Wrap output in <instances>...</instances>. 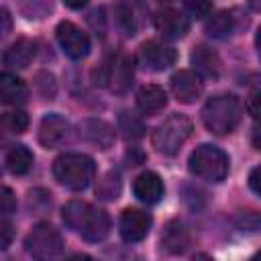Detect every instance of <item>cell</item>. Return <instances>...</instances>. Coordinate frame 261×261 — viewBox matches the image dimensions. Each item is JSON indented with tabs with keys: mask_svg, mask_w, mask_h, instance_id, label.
I'll return each instance as SVG.
<instances>
[{
	"mask_svg": "<svg viewBox=\"0 0 261 261\" xmlns=\"http://www.w3.org/2000/svg\"><path fill=\"white\" fill-rule=\"evenodd\" d=\"M61 218L67 228L77 232L88 243H98L110 232V216L88 202L73 200L65 204L61 210Z\"/></svg>",
	"mask_w": 261,
	"mask_h": 261,
	"instance_id": "6da1fadb",
	"label": "cell"
},
{
	"mask_svg": "<svg viewBox=\"0 0 261 261\" xmlns=\"http://www.w3.org/2000/svg\"><path fill=\"white\" fill-rule=\"evenodd\" d=\"M241 100L234 94L212 96L202 108V122L214 135H228L241 120Z\"/></svg>",
	"mask_w": 261,
	"mask_h": 261,
	"instance_id": "7a4b0ae2",
	"label": "cell"
},
{
	"mask_svg": "<svg viewBox=\"0 0 261 261\" xmlns=\"http://www.w3.org/2000/svg\"><path fill=\"white\" fill-rule=\"evenodd\" d=\"M96 173V165L94 159L82 153H63L53 161V177L69 188V190H84L90 186V181L94 179Z\"/></svg>",
	"mask_w": 261,
	"mask_h": 261,
	"instance_id": "3957f363",
	"label": "cell"
},
{
	"mask_svg": "<svg viewBox=\"0 0 261 261\" xmlns=\"http://www.w3.org/2000/svg\"><path fill=\"white\" fill-rule=\"evenodd\" d=\"M192 120L186 114L173 112L169 114L161 124H157V128L153 130V147L167 157H173L179 153V149L184 147V143L190 139L192 135Z\"/></svg>",
	"mask_w": 261,
	"mask_h": 261,
	"instance_id": "277c9868",
	"label": "cell"
},
{
	"mask_svg": "<svg viewBox=\"0 0 261 261\" xmlns=\"http://www.w3.org/2000/svg\"><path fill=\"white\" fill-rule=\"evenodd\" d=\"M188 167L196 177L218 184L228 175V157L222 149L214 145H200L192 151Z\"/></svg>",
	"mask_w": 261,
	"mask_h": 261,
	"instance_id": "5b68a950",
	"label": "cell"
},
{
	"mask_svg": "<svg viewBox=\"0 0 261 261\" xmlns=\"http://www.w3.org/2000/svg\"><path fill=\"white\" fill-rule=\"evenodd\" d=\"M24 249L35 259H55L63 253V239L49 222H39L24 239Z\"/></svg>",
	"mask_w": 261,
	"mask_h": 261,
	"instance_id": "8992f818",
	"label": "cell"
},
{
	"mask_svg": "<svg viewBox=\"0 0 261 261\" xmlns=\"http://www.w3.org/2000/svg\"><path fill=\"white\" fill-rule=\"evenodd\" d=\"M130 82H133V59L122 53L106 59L100 65L96 77V84L108 86L112 92H124L130 86Z\"/></svg>",
	"mask_w": 261,
	"mask_h": 261,
	"instance_id": "52a82bcc",
	"label": "cell"
},
{
	"mask_svg": "<svg viewBox=\"0 0 261 261\" xmlns=\"http://www.w3.org/2000/svg\"><path fill=\"white\" fill-rule=\"evenodd\" d=\"M55 37H57V43L61 47V51L71 57V59H82L90 53V39L88 35L75 27L73 22L69 20H61L55 29Z\"/></svg>",
	"mask_w": 261,
	"mask_h": 261,
	"instance_id": "ba28073f",
	"label": "cell"
},
{
	"mask_svg": "<svg viewBox=\"0 0 261 261\" xmlns=\"http://www.w3.org/2000/svg\"><path fill=\"white\" fill-rule=\"evenodd\" d=\"M175 59H177L175 49L161 41H147L139 49V63L149 71H163L171 67Z\"/></svg>",
	"mask_w": 261,
	"mask_h": 261,
	"instance_id": "9c48e42d",
	"label": "cell"
},
{
	"mask_svg": "<svg viewBox=\"0 0 261 261\" xmlns=\"http://www.w3.org/2000/svg\"><path fill=\"white\" fill-rule=\"evenodd\" d=\"M71 137V124L61 114H47L39 124V143L45 149H57Z\"/></svg>",
	"mask_w": 261,
	"mask_h": 261,
	"instance_id": "30bf717a",
	"label": "cell"
},
{
	"mask_svg": "<svg viewBox=\"0 0 261 261\" xmlns=\"http://www.w3.org/2000/svg\"><path fill=\"white\" fill-rule=\"evenodd\" d=\"M151 222H153V218L149 212L139 210V208H126V210H122L120 222H118L120 237L126 243H139L147 237Z\"/></svg>",
	"mask_w": 261,
	"mask_h": 261,
	"instance_id": "8fae6325",
	"label": "cell"
},
{
	"mask_svg": "<svg viewBox=\"0 0 261 261\" xmlns=\"http://www.w3.org/2000/svg\"><path fill=\"white\" fill-rule=\"evenodd\" d=\"M169 86H171L173 98L181 104H194L204 92L202 77L196 71H190V69H181V71L173 73L171 80H169Z\"/></svg>",
	"mask_w": 261,
	"mask_h": 261,
	"instance_id": "7c38bea8",
	"label": "cell"
},
{
	"mask_svg": "<svg viewBox=\"0 0 261 261\" xmlns=\"http://www.w3.org/2000/svg\"><path fill=\"white\" fill-rule=\"evenodd\" d=\"M80 137L96 149H108L114 143V128L100 118H86L80 122Z\"/></svg>",
	"mask_w": 261,
	"mask_h": 261,
	"instance_id": "4fadbf2b",
	"label": "cell"
},
{
	"mask_svg": "<svg viewBox=\"0 0 261 261\" xmlns=\"http://www.w3.org/2000/svg\"><path fill=\"white\" fill-rule=\"evenodd\" d=\"M155 29L167 39H181L188 33L190 22L184 16V12L175 8H161L155 14Z\"/></svg>",
	"mask_w": 261,
	"mask_h": 261,
	"instance_id": "5bb4252c",
	"label": "cell"
},
{
	"mask_svg": "<svg viewBox=\"0 0 261 261\" xmlns=\"http://www.w3.org/2000/svg\"><path fill=\"white\" fill-rule=\"evenodd\" d=\"M190 61H192L194 71H196L202 80H216V77L220 75V71H222V61H220V57L216 55V51H212V49L206 47V45L196 47V49L192 51Z\"/></svg>",
	"mask_w": 261,
	"mask_h": 261,
	"instance_id": "9a60e30c",
	"label": "cell"
},
{
	"mask_svg": "<svg viewBox=\"0 0 261 261\" xmlns=\"http://www.w3.org/2000/svg\"><path fill=\"white\" fill-rule=\"evenodd\" d=\"M133 194L145 204H157L163 198V181L155 171H143L133 181Z\"/></svg>",
	"mask_w": 261,
	"mask_h": 261,
	"instance_id": "2e32d148",
	"label": "cell"
},
{
	"mask_svg": "<svg viewBox=\"0 0 261 261\" xmlns=\"http://www.w3.org/2000/svg\"><path fill=\"white\" fill-rule=\"evenodd\" d=\"M37 53V45L31 39H18L14 41L2 55V63L8 69H24Z\"/></svg>",
	"mask_w": 261,
	"mask_h": 261,
	"instance_id": "e0dca14e",
	"label": "cell"
},
{
	"mask_svg": "<svg viewBox=\"0 0 261 261\" xmlns=\"http://www.w3.org/2000/svg\"><path fill=\"white\" fill-rule=\"evenodd\" d=\"M188 245H190V234L186 224L181 220H169L161 232V247L171 255H179L188 249Z\"/></svg>",
	"mask_w": 261,
	"mask_h": 261,
	"instance_id": "ac0fdd59",
	"label": "cell"
},
{
	"mask_svg": "<svg viewBox=\"0 0 261 261\" xmlns=\"http://www.w3.org/2000/svg\"><path fill=\"white\" fill-rule=\"evenodd\" d=\"M167 104V94L161 86L155 84H145L137 90V108L143 114H157L159 110H163Z\"/></svg>",
	"mask_w": 261,
	"mask_h": 261,
	"instance_id": "d6986e66",
	"label": "cell"
},
{
	"mask_svg": "<svg viewBox=\"0 0 261 261\" xmlns=\"http://www.w3.org/2000/svg\"><path fill=\"white\" fill-rule=\"evenodd\" d=\"M27 96H29V88L18 75L8 73V71H4L0 75V100H2V104L16 106V104H22L27 100Z\"/></svg>",
	"mask_w": 261,
	"mask_h": 261,
	"instance_id": "ffe728a7",
	"label": "cell"
},
{
	"mask_svg": "<svg viewBox=\"0 0 261 261\" xmlns=\"http://www.w3.org/2000/svg\"><path fill=\"white\" fill-rule=\"evenodd\" d=\"M4 165L12 175H24L33 167V153L24 145H12L6 151Z\"/></svg>",
	"mask_w": 261,
	"mask_h": 261,
	"instance_id": "44dd1931",
	"label": "cell"
},
{
	"mask_svg": "<svg viewBox=\"0 0 261 261\" xmlns=\"http://www.w3.org/2000/svg\"><path fill=\"white\" fill-rule=\"evenodd\" d=\"M232 29H234V18H232V14L228 10L216 12L206 22V33L212 39H224V37H228L232 33Z\"/></svg>",
	"mask_w": 261,
	"mask_h": 261,
	"instance_id": "7402d4cb",
	"label": "cell"
},
{
	"mask_svg": "<svg viewBox=\"0 0 261 261\" xmlns=\"http://www.w3.org/2000/svg\"><path fill=\"white\" fill-rule=\"evenodd\" d=\"M98 196L102 198V200H116L118 198V194H120V173L118 171H108L102 179H100V184H98Z\"/></svg>",
	"mask_w": 261,
	"mask_h": 261,
	"instance_id": "603a6c76",
	"label": "cell"
},
{
	"mask_svg": "<svg viewBox=\"0 0 261 261\" xmlns=\"http://www.w3.org/2000/svg\"><path fill=\"white\" fill-rule=\"evenodd\" d=\"M118 122H120V130L124 133L126 139H139V137H143V130L145 128H143V122H141L139 116H135L130 112H122L120 118H118Z\"/></svg>",
	"mask_w": 261,
	"mask_h": 261,
	"instance_id": "cb8c5ba5",
	"label": "cell"
},
{
	"mask_svg": "<svg viewBox=\"0 0 261 261\" xmlns=\"http://www.w3.org/2000/svg\"><path fill=\"white\" fill-rule=\"evenodd\" d=\"M18 8L29 18H43L51 10V0H18Z\"/></svg>",
	"mask_w": 261,
	"mask_h": 261,
	"instance_id": "d4e9b609",
	"label": "cell"
},
{
	"mask_svg": "<svg viewBox=\"0 0 261 261\" xmlns=\"http://www.w3.org/2000/svg\"><path fill=\"white\" fill-rule=\"evenodd\" d=\"M234 224H237V228H241V230H249V232L261 230V214L255 212V210L239 212V214L234 216Z\"/></svg>",
	"mask_w": 261,
	"mask_h": 261,
	"instance_id": "484cf974",
	"label": "cell"
},
{
	"mask_svg": "<svg viewBox=\"0 0 261 261\" xmlns=\"http://www.w3.org/2000/svg\"><path fill=\"white\" fill-rule=\"evenodd\" d=\"M2 122H4V128H6V130L18 135V133H24V130H27V126H29V116H27V112H22V110H14V112H8Z\"/></svg>",
	"mask_w": 261,
	"mask_h": 261,
	"instance_id": "4316f807",
	"label": "cell"
},
{
	"mask_svg": "<svg viewBox=\"0 0 261 261\" xmlns=\"http://www.w3.org/2000/svg\"><path fill=\"white\" fill-rule=\"evenodd\" d=\"M184 6L194 18H204V16H208L212 2L210 0H184Z\"/></svg>",
	"mask_w": 261,
	"mask_h": 261,
	"instance_id": "83f0119b",
	"label": "cell"
},
{
	"mask_svg": "<svg viewBox=\"0 0 261 261\" xmlns=\"http://www.w3.org/2000/svg\"><path fill=\"white\" fill-rule=\"evenodd\" d=\"M0 208H2V214L4 216H10L16 208V200L10 192V188H2V196H0Z\"/></svg>",
	"mask_w": 261,
	"mask_h": 261,
	"instance_id": "f1b7e54d",
	"label": "cell"
},
{
	"mask_svg": "<svg viewBox=\"0 0 261 261\" xmlns=\"http://www.w3.org/2000/svg\"><path fill=\"white\" fill-rule=\"evenodd\" d=\"M10 241H12V224H10V220L4 216L2 222H0V249H2V251L8 249Z\"/></svg>",
	"mask_w": 261,
	"mask_h": 261,
	"instance_id": "f546056e",
	"label": "cell"
},
{
	"mask_svg": "<svg viewBox=\"0 0 261 261\" xmlns=\"http://www.w3.org/2000/svg\"><path fill=\"white\" fill-rule=\"evenodd\" d=\"M247 110H249V114H251L257 122H261V92L251 94V98H249V102H247Z\"/></svg>",
	"mask_w": 261,
	"mask_h": 261,
	"instance_id": "4dcf8cb0",
	"label": "cell"
},
{
	"mask_svg": "<svg viewBox=\"0 0 261 261\" xmlns=\"http://www.w3.org/2000/svg\"><path fill=\"white\" fill-rule=\"evenodd\" d=\"M249 188H251L257 196H261V165H257V167L249 173Z\"/></svg>",
	"mask_w": 261,
	"mask_h": 261,
	"instance_id": "1f68e13d",
	"label": "cell"
},
{
	"mask_svg": "<svg viewBox=\"0 0 261 261\" xmlns=\"http://www.w3.org/2000/svg\"><path fill=\"white\" fill-rule=\"evenodd\" d=\"M251 143H253L255 149L261 151V122H257V126L253 128V133H251Z\"/></svg>",
	"mask_w": 261,
	"mask_h": 261,
	"instance_id": "d6a6232c",
	"label": "cell"
},
{
	"mask_svg": "<svg viewBox=\"0 0 261 261\" xmlns=\"http://www.w3.org/2000/svg\"><path fill=\"white\" fill-rule=\"evenodd\" d=\"M63 2H65V6H69V8H73V10L84 8V6L88 4V0H63Z\"/></svg>",
	"mask_w": 261,
	"mask_h": 261,
	"instance_id": "836d02e7",
	"label": "cell"
},
{
	"mask_svg": "<svg viewBox=\"0 0 261 261\" xmlns=\"http://www.w3.org/2000/svg\"><path fill=\"white\" fill-rule=\"evenodd\" d=\"M2 18H4V33H8V29H10V16H8V10L6 8H2Z\"/></svg>",
	"mask_w": 261,
	"mask_h": 261,
	"instance_id": "e575fe53",
	"label": "cell"
},
{
	"mask_svg": "<svg viewBox=\"0 0 261 261\" xmlns=\"http://www.w3.org/2000/svg\"><path fill=\"white\" fill-rule=\"evenodd\" d=\"M255 45H257V53H259V57H261V27H259V31H257V37H255Z\"/></svg>",
	"mask_w": 261,
	"mask_h": 261,
	"instance_id": "d590c367",
	"label": "cell"
}]
</instances>
